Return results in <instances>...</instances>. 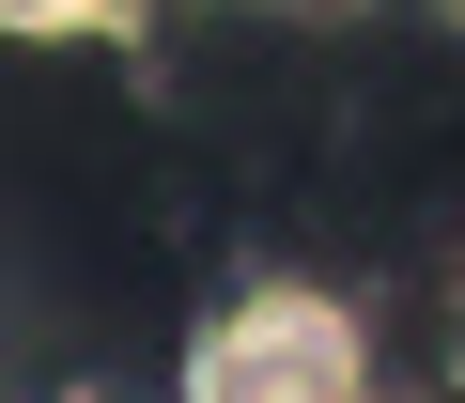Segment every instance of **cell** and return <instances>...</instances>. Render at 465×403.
Masks as SVG:
<instances>
[{
    "label": "cell",
    "instance_id": "cell-1",
    "mask_svg": "<svg viewBox=\"0 0 465 403\" xmlns=\"http://www.w3.org/2000/svg\"><path fill=\"white\" fill-rule=\"evenodd\" d=\"M171 403H372V326L311 280H249L232 310L186 326Z\"/></svg>",
    "mask_w": 465,
    "mask_h": 403
},
{
    "label": "cell",
    "instance_id": "cell-2",
    "mask_svg": "<svg viewBox=\"0 0 465 403\" xmlns=\"http://www.w3.org/2000/svg\"><path fill=\"white\" fill-rule=\"evenodd\" d=\"M0 32L16 47H109V32H140V0H0Z\"/></svg>",
    "mask_w": 465,
    "mask_h": 403
}]
</instances>
